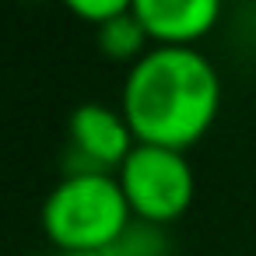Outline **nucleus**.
I'll list each match as a JSON object with an SVG mask.
<instances>
[{"label": "nucleus", "instance_id": "8", "mask_svg": "<svg viewBox=\"0 0 256 256\" xmlns=\"http://www.w3.org/2000/svg\"><path fill=\"white\" fill-rule=\"evenodd\" d=\"M60 256H109V252H60Z\"/></svg>", "mask_w": 256, "mask_h": 256}, {"label": "nucleus", "instance_id": "6", "mask_svg": "<svg viewBox=\"0 0 256 256\" xmlns=\"http://www.w3.org/2000/svg\"><path fill=\"white\" fill-rule=\"evenodd\" d=\"M95 42H98V50H102L106 56H112V60H130V67H134V64L144 56V42H148V32H144V25L137 22L134 4H130V11H123L120 18L98 25V28H95Z\"/></svg>", "mask_w": 256, "mask_h": 256}, {"label": "nucleus", "instance_id": "1", "mask_svg": "<svg viewBox=\"0 0 256 256\" xmlns=\"http://www.w3.org/2000/svg\"><path fill=\"white\" fill-rule=\"evenodd\" d=\"M221 78L196 50H148L126 74L123 106L137 144L186 151L218 120Z\"/></svg>", "mask_w": 256, "mask_h": 256}, {"label": "nucleus", "instance_id": "2", "mask_svg": "<svg viewBox=\"0 0 256 256\" xmlns=\"http://www.w3.org/2000/svg\"><path fill=\"white\" fill-rule=\"evenodd\" d=\"M130 204L109 172H67L42 204V232L60 252H106L130 228Z\"/></svg>", "mask_w": 256, "mask_h": 256}, {"label": "nucleus", "instance_id": "7", "mask_svg": "<svg viewBox=\"0 0 256 256\" xmlns=\"http://www.w3.org/2000/svg\"><path fill=\"white\" fill-rule=\"evenodd\" d=\"M130 4H134V0H70L67 8H70V14H78L81 22H88L92 28H98V25L120 18L123 11H130Z\"/></svg>", "mask_w": 256, "mask_h": 256}, {"label": "nucleus", "instance_id": "3", "mask_svg": "<svg viewBox=\"0 0 256 256\" xmlns=\"http://www.w3.org/2000/svg\"><path fill=\"white\" fill-rule=\"evenodd\" d=\"M116 179L123 186L134 218H140L144 224H168L182 218L196 193V179L186 162V151L154 148V144H137Z\"/></svg>", "mask_w": 256, "mask_h": 256}, {"label": "nucleus", "instance_id": "5", "mask_svg": "<svg viewBox=\"0 0 256 256\" xmlns=\"http://www.w3.org/2000/svg\"><path fill=\"white\" fill-rule=\"evenodd\" d=\"M134 14L151 42L168 50H193V42L218 25L221 4L218 0H134Z\"/></svg>", "mask_w": 256, "mask_h": 256}, {"label": "nucleus", "instance_id": "4", "mask_svg": "<svg viewBox=\"0 0 256 256\" xmlns=\"http://www.w3.org/2000/svg\"><path fill=\"white\" fill-rule=\"evenodd\" d=\"M70 151L81 154V168L70 172H109L123 168L130 151L137 148V137L120 109H109L102 102H84L67 120Z\"/></svg>", "mask_w": 256, "mask_h": 256}]
</instances>
